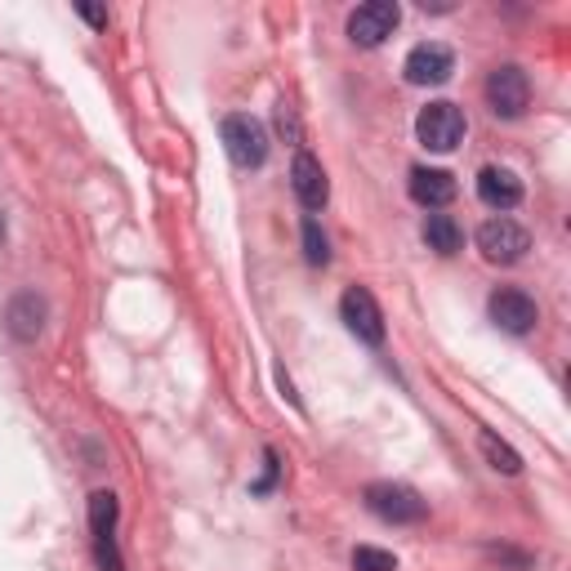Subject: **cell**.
Here are the masks:
<instances>
[{
  "label": "cell",
  "mask_w": 571,
  "mask_h": 571,
  "mask_svg": "<svg viewBox=\"0 0 571 571\" xmlns=\"http://www.w3.org/2000/svg\"><path fill=\"white\" fill-rule=\"evenodd\" d=\"M464 130H469V125H464V112H460L455 104H447V99L420 108V117H415V138L424 143L428 153H451V148H460Z\"/></svg>",
  "instance_id": "1"
},
{
  "label": "cell",
  "mask_w": 571,
  "mask_h": 571,
  "mask_svg": "<svg viewBox=\"0 0 571 571\" xmlns=\"http://www.w3.org/2000/svg\"><path fill=\"white\" fill-rule=\"evenodd\" d=\"M223 148H228L232 166L259 170L268 161V130L246 112H232V117H223Z\"/></svg>",
  "instance_id": "2"
},
{
  "label": "cell",
  "mask_w": 571,
  "mask_h": 571,
  "mask_svg": "<svg viewBox=\"0 0 571 571\" xmlns=\"http://www.w3.org/2000/svg\"><path fill=\"white\" fill-rule=\"evenodd\" d=\"M366 509L379 522H393V527H415V522H424V513H428V505L420 500V491H411L402 483H375V487H366Z\"/></svg>",
  "instance_id": "3"
},
{
  "label": "cell",
  "mask_w": 571,
  "mask_h": 571,
  "mask_svg": "<svg viewBox=\"0 0 571 571\" xmlns=\"http://www.w3.org/2000/svg\"><path fill=\"white\" fill-rule=\"evenodd\" d=\"M398 23H402L398 0H366L349 14V40L362 45V50H375L398 32Z\"/></svg>",
  "instance_id": "4"
},
{
  "label": "cell",
  "mask_w": 571,
  "mask_h": 571,
  "mask_svg": "<svg viewBox=\"0 0 571 571\" xmlns=\"http://www.w3.org/2000/svg\"><path fill=\"white\" fill-rule=\"evenodd\" d=\"M487 104H491V112L505 117V121L522 117V112H527V104H532V81H527V72H522L518 63L496 68V72L487 76Z\"/></svg>",
  "instance_id": "5"
},
{
  "label": "cell",
  "mask_w": 571,
  "mask_h": 571,
  "mask_svg": "<svg viewBox=\"0 0 571 571\" xmlns=\"http://www.w3.org/2000/svg\"><path fill=\"white\" fill-rule=\"evenodd\" d=\"M478 251H483L487 264H518L522 255L532 251V236H527V228H522V223L500 215V219H487L478 228Z\"/></svg>",
  "instance_id": "6"
},
{
  "label": "cell",
  "mask_w": 571,
  "mask_h": 571,
  "mask_svg": "<svg viewBox=\"0 0 571 571\" xmlns=\"http://www.w3.org/2000/svg\"><path fill=\"white\" fill-rule=\"evenodd\" d=\"M340 317L362 344H370V349L385 344V313H379V304L366 286H349L344 300H340Z\"/></svg>",
  "instance_id": "7"
},
{
  "label": "cell",
  "mask_w": 571,
  "mask_h": 571,
  "mask_svg": "<svg viewBox=\"0 0 571 571\" xmlns=\"http://www.w3.org/2000/svg\"><path fill=\"white\" fill-rule=\"evenodd\" d=\"M487 313L500 330H509V336H527V330L540 321V308L527 291H518V286H500V291L487 300Z\"/></svg>",
  "instance_id": "8"
},
{
  "label": "cell",
  "mask_w": 571,
  "mask_h": 571,
  "mask_svg": "<svg viewBox=\"0 0 571 571\" xmlns=\"http://www.w3.org/2000/svg\"><path fill=\"white\" fill-rule=\"evenodd\" d=\"M402 72H406L411 85H442V81L455 72V54L447 50L442 40H420L415 50L406 54Z\"/></svg>",
  "instance_id": "9"
},
{
  "label": "cell",
  "mask_w": 571,
  "mask_h": 571,
  "mask_svg": "<svg viewBox=\"0 0 571 571\" xmlns=\"http://www.w3.org/2000/svg\"><path fill=\"white\" fill-rule=\"evenodd\" d=\"M45 317H50V304H45V295L36 291H19L5 308V330L19 340V344H32L40 330H45Z\"/></svg>",
  "instance_id": "10"
},
{
  "label": "cell",
  "mask_w": 571,
  "mask_h": 571,
  "mask_svg": "<svg viewBox=\"0 0 571 571\" xmlns=\"http://www.w3.org/2000/svg\"><path fill=\"white\" fill-rule=\"evenodd\" d=\"M291 187L304 210H321L326 197H330V183H326V170L313 153H295V166H291Z\"/></svg>",
  "instance_id": "11"
},
{
  "label": "cell",
  "mask_w": 571,
  "mask_h": 571,
  "mask_svg": "<svg viewBox=\"0 0 571 571\" xmlns=\"http://www.w3.org/2000/svg\"><path fill=\"white\" fill-rule=\"evenodd\" d=\"M411 197L424 210H442V206L455 202V179L447 170H434V166H415L411 170Z\"/></svg>",
  "instance_id": "12"
},
{
  "label": "cell",
  "mask_w": 571,
  "mask_h": 571,
  "mask_svg": "<svg viewBox=\"0 0 571 571\" xmlns=\"http://www.w3.org/2000/svg\"><path fill=\"white\" fill-rule=\"evenodd\" d=\"M478 197H483V206H491V210H513V206L522 202V183H518L513 170L487 166V170L478 174Z\"/></svg>",
  "instance_id": "13"
},
{
  "label": "cell",
  "mask_w": 571,
  "mask_h": 571,
  "mask_svg": "<svg viewBox=\"0 0 571 571\" xmlns=\"http://www.w3.org/2000/svg\"><path fill=\"white\" fill-rule=\"evenodd\" d=\"M424 242H428V251H438V255H455L464 246V228L451 215H428L424 219Z\"/></svg>",
  "instance_id": "14"
},
{
  "label": "cell",
  "mask_w": 571,
  "mask_h": 571,
  "mask_svg": "<svg viewBox=\"0 0 571 571\" xmlns=\"http://www.w3.org/2000/svg\"><path fill=\"white\" fill-rule=\"evenodd\" d=\"M117 513H121V505H117L112 491H94V496H89V532H94V540H99V536H112Z\"/></svg>",
  "instance_id": "15"
},
{
  "label": "cell",
  "mask_w": 571,
  "mask_h": 571,
  "mask_svg": "<svg viewBox=\"0 0 571 571\" xmlns=\"http://www.w3.org/2000/svg\"><path fill=\"white\" fill-rule=\"evenodd\" d=\"M478 447H483V455H487V464H491L496 473H509V478H513V473L522 469V455H518L509 442H500L496 434H483Z\"/></svg>",
  "instance_id": "16"
},
{
  "label": "cell",
  "mask_w": 571,
  "mask_h": 571,
  "mask_svg": "<svg viewBox=\"0 0 571 571\" xmlns=\"http://www.w3.org/2000/svg\"><path fill=\"white\" fill-rule=\"evenodd\" d=\"M304 259L313 268H326L330 264V242H326V232L317 219H304Z\"/></svg>",
  "instance_id": "17"
},
{
  "label": "cell",
  "mask_w": 571,
  "mask_h": 571,
  "mask_svg": "<svg viewBox=\"0 0 571 571\" xmlns=\"http://www.w3.org/2000/svg\"><path fill=\"white\" fill-rule=\"evenodd\" d=\"M353 571H398V558H393L389 549L357 545V549H353Z\"/></svg>",
  "instance_id": "18"
},
{
  "label": "cell",
  "mask_w": 571,
  "mask_h": 571,
  "mask_svg": "<svg viewBox=\"0 0 571 571\" xmlns=\"http://www.w3.org/2000/svg\"><path fill=\"white\" fill-rule=\"evenodd\" d=\"M94 558H99V571H125V562H121L112 536H99V540H94Z\"/></svg>",
  "instance_id": "19"
},
{
  "label": "cell",
  "mask_w": 571,
  "mask_h": 571,
  "mask_svg": "<svg viewBox=\"0 0 571 571\" xmlns=\"http://www.w3.org/2000/svg\"><path fill=\"white\" fill-rule=\"evenodd\" d=\"M277 130H281L286 138H291V143L300 138V125H295V112H291V108H286V104H277Z\"/></svg>",
  "instance_id": "20"
},
{
  "label": "cell",
  "mask_w": 571,
  "mask_h": 571,
  "mask_svg": "<svg viewBox=\"0 0 571 571\" xmlns=\"http://www.w3.org/2000/svg\"><path fill=\"white\" fill-rule=\"evenodd\" d=\"M272 483H277V455H272V451H264V478L255 483V491L264 496V491H272Z\"/></svg>",
  "instance_id": "21"
},
{
  "label": "cell",
  "mask_w": 571,
  "mask_h": 571,
  "mask_svg": "<svg viewBox=\"0 0 571 571\" xmlns=\"http://www.w3.org/2000/svg\"><path fill=\"white\" fill-rule=\"evenodd\" d=\"M81 10V19L85 23H94V27H108V10H99V5H76Z\"/></svg>",
  "instance_id": "22"
},
{
  "label": "cell",
  "mask_w": 571,
  "mask_h": 571,
  "mask_svg": "<svg viewBox=\"0 0 571 571\" xmlns=\"http://www.w3.org/2000/svg\"><path fill=\"white\" fill-rule=\"evenodd\" d=\"M0 242H5V215H0Z\"/></svg>",
  "instance_id": "23"
}]
</instances>
